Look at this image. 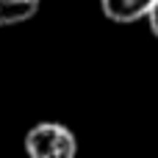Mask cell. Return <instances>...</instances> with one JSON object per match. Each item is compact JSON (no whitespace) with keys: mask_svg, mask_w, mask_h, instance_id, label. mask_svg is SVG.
Here are the masks:
<instances>
[{"mask_svg":"<svg viewBox=\"0 0 158 158\" xmlns=\"http://www.w3.org/2000/svg\"><path fill=\"white\" fill-rule=\"evenodd\" d=\"M25 156L28 158H75L78 139L61 122H39L25 133Z\"/></svg>","mask_w":158,"mask_h":158,"instance_id":"obj_1","label":"cell"},{"mask_svg":"<svg viewBox=\"0 0 158 158\" xmlns=\"http://www.w3.org/2000/svg\"><path fill=\"white\" fill-rule=\"evenodd\" d=\"M100 6H103L106 19L117 25H133L139 19H147L156 0H100Z\"/></svg>","mask_w":158,"mask_h":158,"instance_id":"obj_2","label":"cell"},{"mask_svg":"<svg viewBox=\"0 0 158 158\" xmlns=\"http://www.w3.org/2000/svg\"><path fill=\"white\" fill-rule=\"evenodd\" d=\"M42 0H0V28L22 25L31 17H36Z\"/></svg>","mask_w":158,"mask_h":158,"instance_id":"obj_3","label":"cell"},{"mask_svg":"<svg viewBox=\"0 0 158 158\" xmlns=\"http://www.w3.org/2000/svg\"><path fill=\"white\" fill-rule=\"evenodd\" d=\"M147 25H150V31H153V36L158 39V0H156V6L150 8V14H147Z\"/></svg>","mask_w":158,"mask_h":158,"instance_id":"obj_4","label":"cell"}]
</instances>
